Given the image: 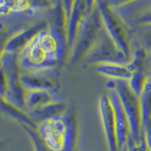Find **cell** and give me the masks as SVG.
I'll return each instance as SVG.
<instances>
[{
    "mask_svg": "<svg viewBox=\"0 0 151 151\" xmlns=\"http://www.w3.org/2000/svg\"><path fill=\"white\" fill-rule=\"evenodd\" d=\"M67 47L65 36L48 24L17 55L21 71L33 73L58 70L65 58Z\"/></svg>",
    "mask_w": 151,
    "mask_h": 151,
    "instance_id": "6da1fadb",
    "label": "cell"
},
{
    "mask_svg": "<svg viewBox=\"0 0 151 151\" xmlns=\"http://www.w3.org/2000/svg\"><path fill=\"white\" fill-rule=\"evenodd\" d=\"M36 131L52 151H74L76 125L70 110L61 116L48 119L39 123Z\"/></svg>",
    "mask_w": 151,
    "mask_h": 151,
    "instance_id": "7a4b0ae2",
    "label": "cell"
},
{
    "mask_svg": "<svg viewBox=\"0 0 151 151\" xmlns=\"http://www.w3.org/2000/svg\"><path fill=\"white\" fill-rule=\"evenodd\" d=\"M104 27L103 21L96 1H86V12L83 16L72 47L70 64H74L84 58L94 43L98 40Z\"/></svg>",
    "mask_w": 151,
    "mask_h": 151,
    "instance_id": "3957f363",
    "label": "cell"
},
{
    "mask_svg": "<svg viewBox=\"0 0 151 151\" xmlns=\"http://www.w3.org/2000/svg\"><path fill=\"white\" fill-rule=\"evenodd\" d=\"M21 68L17 54L1 52V99L21 110H26L25 90L21 83Z\"/></svg>",
    "mask_w": 151,
    "mask_h": 151,
    "instance_id": "277c9868",
    "label": "cell"
},
{
    "mask_svg": "<svg viewBox=\"0 0 151 151\" xmlns=\"http://www.w3.org/2000/svg\"><path fill=\"white\" fill-rule=\"evenodd\" d=\"M106 86L115 90L120 100L122 106L127 116L130 127V136L133 138L139 151L147 150L146 141L142 134V122L139 97L129 87L127 80L114 79L110 81Z\"/></svg>",
    "mask_w": 151,
    "mask_h": 151,
    "instance_id": "5b68a950",
    "label": "cell"
},
{
    "mask_svg": "<svg viewBox=\"0 0 151 151\" xmlns=\"http://www.w3.org/2000/svg\"><path fill=\"white\" fill-rule=\"evenodd\" d=\"M103 21L104 28L118 49L131 58L132 44L129 40L126 25L113 10L110 2L106 1H96Z\"/></svg>",
    "mask_w": 151,
    "mask_h": 151,
    "instance_id": "8992f818",
    "label": "cell"
},
{
    "mask_svg": "<svg viewBox=\"0 0 151 151\" xmlns=\"http://www.w3.org/2000/svg\"><path fill=\"white\" fill-rule=\"evenodd\" d=\"M83 60L86 66H96L101 64L127 65L130 61V58L125 57L118 49L104 27L100 33L98 40Z\"/></svg>",
    "mask_w": 151,
    "mask_h": 151,
    "instance_id": "52a82bcc",
    "label": "cell"
},
{
    "mask_svg": "<svg viewBox=\"0 0 151 151\" xmlns=\"http://www.w3.org/2000/svg\"><path fill=\"white\" fill-rule=\"evenodd\" d=\"M21 83L25 91L45 90L56 93L59 89L58 70L21 73Z\"/></svg>",
    "mask_w": 151,
    "mask_h": 151,
    "instance_id": "ba28073f",
    "label": "cell"
},
{
    "mask_svg": "<svg viewBox=\"0 0 151 151\" xmlns=\"http://www.w3.org/2000/svg\"><path fill=\"white\" fill-rule=\"evenodd\" d=\"M108 97L113 106L116 124V135L119 150L121 151L126 145L130 135V127L127 116L125 114L118 94L113 88H108Z\"/></svg>",
    "mask_w": 151,
    "mask_h": 151,
    "instance_id": "9c48e42d",
    "label": "cell"
},
{
    "mask_svg": "<svg viewBox=\"0 0 151 151\" xmlns=\"http://www.w3.org/2000/svg\"><path fill=\"white\" fill-rule=\"evenodd\" d=\"M47 27V23L40 22L27 27L21 28L14 34H12L5 42L2 52L18 55L39 32Z\"/></svg>",
    "mask_w": 151,
    "mask_h": 151,
    "instance_id": "30bf717a",
    "label": "cell"
},
{
    "mask_svg": "<svg viewBox=\"0 0 151 151\" xmlns=\"http://www.w3.org/2000/svg\"><path fill=\"white\" fill-rule=\"evenodd\" d=\"M100 116L104 130L106 143L110 151H119L116 135V124L113 106L107 94H103L99 100Z\"/></svg>",
    "mask_w": 151,
    "mask_h": 151,
    "instance_id": "8fae6325",
    "label": "cell"
},
{
    "mask_svg": "<svg viewBox=\"0 0 151 151\" xmlns=\"http://www.w3.org/2000/svg\"><path fill=\"white\" fill-rule=\"evenodd\" d=\"M86 1H73L72 12L66 27V39L68 48H72L75 42L79 24L86 12Z\"/></svg>",
    "mask_w": 151,
    "mask_h": 151,
    "instance_id": "7c38bea8",
    "label": "cell"
},
{
    "mask_svg": "<svg viewBox=\"0 0 151 151\" xmlns=\"http://www.w3.org/2000/svg\"><path fill=\"white\" fill-rule=\"evenodd\" d=\"M68 109L66 104L57 101L40 108L28 112V115L38 125L48 119L61 116Z\"/></svg>",
    "mask_w": 151,
    "mask_h": 151,
    "instance_id": "4fadbf2b",
    "label": "cell"
},
{
    "mask_svg": "<svg viewBox=\"0 0 151 151\" xmlns=\"http://www.w3.org/2000/svg\"><path fill=\"white\" fill-rule=\"evenodd\" d=\"M57 101L55 93L45 90H28L24 94V103L28 112Z\"/></svg>",
    "mask_w": 151,
    "mask_h": 151,
    "instance_id": "5bb4252c",
    "label": "cell"
},
{
    "mask_svg": "<svg viewBox=\"0 0 151 151\" xmlns=\"http://www.w3.org/2000/svg\"><path fill=\"white\" fill-rule=\"evenodd\" d=\"M95 70L113 79L129 80L133 73L128 68L127 65L115 64H101L94 66Z\"/></svg>",
    "mask_w": 151,
    "mask_h": 151,
    "instance_id": "9a60e30c",
    "label": "cell"
},
{
    "mask_svg": "<svg viewBox=\"0 0 151 151\" xmlns=\"http://www.w3.org/2000/svg\"><path fill=\"white\" fill-rule=\"evenodd\" d=\"M139 100L141 104L143 134V129L147 123L151 120V74L147 78L142 92L139 96Z\"/></svg>",
    "mask_w": 151,
    "mask_h": 151,
    "instance_id": "2e32d148",
    "label": "cell"
},
{
    "mask_svg": "<svg viewBox=\"0 0 151 151\" xmlns=\"http://www.w3.org/2000/svg\"><path fill=\"white\" fill-rule=\"evenodd\" d=\"M1 108H2V111L18 121L21 125H26L33 129H36V130L37 129V124L29 116L28 113H24L21 109L17 108L13 105L9 104L6 102L2 101V104H1Z\"/></svg>",
    "mask_w": 151,
    "mask_h": 151,
    "instance_id": "e0dca14e",
    "label": "cell"
},
{
    "mask_svg": "<svg viewBox=\"0 0 151 151\" xmlns=\"http://www.w3.org/2000/svg\"><path fill=\"white\" fill-rule=\"evenodd\" d=\"M146 56L147 54L145 48L141 46L140 44L135 42L133 46V50H132L130 61L127 64L128 68L132 73L142 70Z\"/></svg>",
    "mask_w": 151,
    "mask_h": 151,
    "instance_id": "ac0fdd59",
    "label": "cell"
},
{
    "mask_svg": "<svg viewBox=\"0 0 151 151\" xmlns=\"http://www.w3.org/2000/svg\"><path fill=\"white\" fill-rule=\"evenodd\" d=\"M147 78V76H146L144 73L143 70H141L133 73L132 77L128 80L129 87L137 97H139L142 92Z\"/></svg>",
    "mask_w": 151,
    "mask_h": 151,
    "instance_id": "d6986e66",
    "label": "cell"
},
{
    "mask_svg": "<svg viewBox=\"0 0 151 151\" xmlns=\"http://www.w3.org/2000/svg\"><path fill=\"white\" fill-rule=\"evenodd\" d=\"M22 125L23 129L26 131L28 135L30 137L35 151H52L45 145V143L43 142V141L41 139V137L39 135L36 129H32V128L26 125Z\"/></svg>",
    "mask_w": 151,
    "mask_h": 151,
    "instance_id": "ffe728a7",
    "label": "cell"
},
{
    "mask_svg": "<svg viewBox=\"0 0 151 151\" xmlns=\"http://www.w3.org/2000/svg\"><path fill=\"white\" fill-rule=\"evenodd\" d=\"M143 136L146 141L147 150L151 151V120L147 123L143 129Z\"/></svg>",
    "mask_w": 151,
    "mask_h": 151,
    "instance_id": "44dd1931",
    "label": "cell"
},
{
    "mask_svg": "<svg viewBox=\"0 0 151 151\" xmlns=\"http://www.w3.org/2000/svg\"><path fill=\"white\" fill-rule=\"evenodd\" d=\"M126 146H127L128 151H139L138 149L137 148V147H136L134 141L130 135H129V138H128L127 143H126Z\"/></svg>",
    "mask_w": 151,
    "mask_h": 151,
    "instance_id": "7402d4cb",
    "label": "cell"
},
{
    "mask_svg": "<svg viewBox=\"0 0 151 151\" xmlns=\"http://www.w3.org/2000/svg\"><path fill=\"white\" fill-rule=\"evenodd\" d=\"M121 151H128V149H127V146H126V145H125V147H124L123 148H122V150Z\"/></svg>",
    "mask_w": 151,
    "mask_h": 151,
    "instance_id": "603a6c76",
    "label": "cell"
},
{
    "mask_svg": "<svg viewBox=\"0 0 151 151\" xmlns=\"http://www.w3.org/2000/svg\"><path fill=\"white\" fill-rule=\"evenodd\" d=\"M146 151H149V150H147Z\"/></svg>",
    "mask_w": 151,
    "mask_h": 151,
    "instance_id": "cb8c5ba5",
    "label": "cell"
},
{
    "mask_svg": "<svg viewBox=\"0 0 151 151\" xmlns=\"http://www.w3.org/2000/svg\"><path fill=\"white\" fill-rule=\"evenodd\" d=\"M74 151H78V150H74Z\"/></svg>",
    "mask_w": 151,
    "mask_h": 151,
    "instance_id": "d4e9b609",
    "label": "cell"
}]
</instances>
